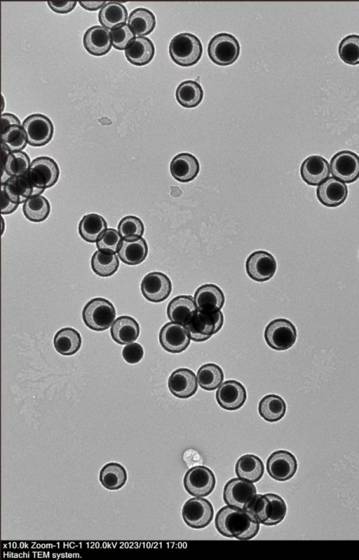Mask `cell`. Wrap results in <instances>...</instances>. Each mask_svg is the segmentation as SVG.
<instances>
[{"label": "cell", "mask_w": 359, "mask_h": 560, "mask_svg": "<svg viewBox=\"0 0 359 560\" xmlns=\"http://www.w3.org/2000/svg\"><path fill=\"white\" fill-rule=\"evenodd\" d=\"M200 170L197 158L187 152L175 156L170 164L172 176L180 182H189L194 180Z\"/></svg>", "instance_id": "obj_24"}, {"label": "cell", "mask_w": 359, "mask_h": 560, "mask_svg": "<svg viewBox=\"0 0 359 560\" xmlns=\"http://www.w3.org/2000/svg\"><path fill=\"white\" fill-rule=\"evenodd\" d=\"M104 217L97 213L84 215L79 224V233L88 243H96L100 235L107 228Z\"/></svg>", "instance_id": "obj_35"}, {"label": "cell", "mask_w": 359, "mask_h": 560, "mask_svg": "<svg viewBox=\"0 0 359 560\" xmlns=\"http://www.w3.org/2000/svg\"><path fill=\"white\" fill-rule=\"evenodd\" d=\"M1 148L3 172L8 177L25 175L31 164L29 156L22 151L10 152Z\"/></svg>", "instance_id": "obj_32"}, {"label": "cell", "mask_w": 359, "mask_h": 560, "mask_svg": "<svg viewBox=\"0 0 359 560\" xmlns=\"http://www.w3.org/2000/svg\"><path fill=\"white\" fill-rule=\"evenodd\" d=\"M338 53L345 63L359 64V35L353 34L343 38L338 46Z\"/></svg>", "instance_id": "obj_43"}, {"label": "cell", "mask_w": 359, "mask_h": 560, "mask_svg": "<svg viewBox=\"0 0 359 560\" xmlns=\"http://www.w3.org/2000/svg\"><path fill=\"white\" fill-rule=\"evenodd\" d=\"M218 404L224 409L235 411L240 409L247 399L244 385L238 381L228 380L222 383L215 394Z\"/></svg>", "instance_id": "obj_18"}, {"label": "cell", "mask_w": 359, "mask_h": 560, "mask_svg": "<svg viewBox=\"0 0 359 560\" xmlns=\"http://www.w3.org/2000/svg\"><path fill=\"white\" fill-rule=\"evenodd\" d=\"M156 21L154 14L148 8H137L128 18V25L137 36H144L153 32Z\"/></svg>", "instance_id": "obj_34"}, {"label": "cell", "mask_w": 359, "mask_h": 560, "mask_svg": "<svg viewBox=\"0 0 359 560\" xmlns=\"http://www.w3.org/2000/svg\"><path fill=\"white\" fill-rule=\"evenodd\" d=\"M1 189L13 202L19 205L44 191L34 187L25 175L10 177L1 183Z\"/></svg>", "instance_id": "obj_20"}, {"label": "cell", "mask_w": 359, "mask_h": 560, "mask_svg": "<svg viewBox=\"0 0 359 560\" xmlns=\"http://www.w3.org/2000/svg\"><path fill=\"white\" fill-rule=\"evenodd\" d=\"M143 296L149 301L159 303L167 299L172 292V282L167 275L154 271L147 273L140 285Z\"/></svg>", "instance_id": "obj_17"}, {"label": "cell", "mask_w": 359, "mask_h": 560, "mask_svg": "<svg viewBox=\"0 0 359 560\" xmlns=\"http://www.w3.org/2000/svg\"><path fill=\"white\" fill-rule=\"evenodd\" d=\"M79 4L84 9L90 11L101 9L106 4L105 1H79Z\"/></svg>", "instance_id": "obj_51"}, {"label": "cell", "mask_w": 359, "mask_h": 560, "mask_svg": "<svg viewBox=\"0 0 359 560\" xmlns=\"http://www.w3.org/2000/svg\"><path fill=\"white\" fill-rule=\"evenodd\" d=\"M125 56L128 61L136 66H143L154 58L155 47L151 40L146 36H135L126 46Z\"/></svg>", "instance_id": "obj_26"}, {"label": "cell", "mask_w": 359, "mask_h": 560, "mask_svg": "<svg viewBox=\"0 0 359 560\" xmlns=\"http://www.w3.org/2000/svg\"><path fill=\"white\" fill-rule=\"evenodd\" d=\"M175 97L178 103L182 107L193 108L202 101L203 90L199 83L193 80H186L178 85Z\"/></svg>", "instance_id": "obj_38"}, {"label": "cell", "mask_w": 359, "mask_h": 560, "mask_svg": "<svg viewBox=\"0 0 359 560\" xmlns=\"http://www.w3.org/2000/svg\"><path fill=\"white\" fill-rule=\"evenodd\" d=\"M25 175L34 187L45 191L57 183L60 176V169L56 161L52 158L39 156L31 162Z\"/></svg>", "instance_id": "obj_7"}, {"label": "cell", "mask_w": 359, "mask_h": 560, "mask_svg": "<svg viewBox=\"0 0 359 560\" xmlns=\"http://www.w3.org/2000/svg\"><path fill=\"white\" fill-rule=\"evenodd\" d=\"M93 271L100 277H109L114 275L118 268V255L101 250L95 251L91 257Z\"/></svg>", "instance_id": "obj_39"}, {"label": "cell", "mask_w": 359, "mask_h": 560, "mask_svg": "<svg viewBox=\"0 0 359 560\" xmlns=\"http://www.w3.org/2000/svg\"><path fill=\"white\" fill-rule=\"evenodd\" d=\"M277 264L273 256L264 250H257L251 253L245 262V269L248 276L257 282H265L275 274Z\"/></svg>", "instance_id": "obj_16"}, {"label": "cell", "mask_w": 359, "mask_h": 560, "mask_svg": "<svg viewBox=\"0 0 359 560\" xmlns=\"http://www.w3.org/2000/svg\"><path fill=\"white\" fill-rule=\"evenodd\" d=\"M264 339L272 349L285 350L294 344L297 329L291 321L285 318H277L271 321L266 327Z\"/></svg>", "instance_id": "obj_8"}, {"label": "cell", "mask_w": 359, "mask_h": 560, "mask_svg": "<svg viewBox=\"0 0 359 560\" xmlns=\"http://www.w3.org/2000/svg\"><path fill=\"white\" fill-rule=\"evenodd\" d=\"M257 495V489L252 482L241 478H232L224 485L223 499L232 507L245 510Z\"/></svg>", "instance_id": "obj_12"}, {"label": "cell", "mask_w": 359, "mask_h": 560, "mask_svg": "<svg viewBox=\"0 0 359 560\" xmlns=\"http://www.w3.org/2000/svg\"><path fill=\"white\" fill-rule=\"evenodd\" d=\"M182 516L189 527L195 529L204 528L213 519V506L208 499L201 497L191 498L183 505Z\"/></svg>", "instance_id": "obj_10"}, {"label": "cell", "mask_w": 359, "mask_h": 560, "mask_svg": "<svg viewBox=\"0 0 359 560\" xmlns=\"http://www.w3.org/2000/svg\"><path fill=\"white\" fill-rule=\"evenodd\" d=\"M333 177L345 183H352L359 178V156L349 150L336 153L330 161Z\"/></svg>", "instance_id": "obj_13"}, {"label": "cell", "mask_w": 359, "mask_h": 560, "mask_svg": "<svg viewBox=\"0 0 359 560\" xmlns=\"http://www.w3.org/2000/svg\"><path fill=\"white\" fill-rule=\"evenodd\" d=\"M1 146L10 152L24 149L27 143V137L22 125H14L1 132Z\"/></svg>", "instance_id": "obj_42"}, {"label": "cell", "mask_w": 359, "mask_h": 560, "mask_svg": "<svg viewBox=\"0 0 359 560\" xmlns=\"http://www.w3.org/2000/svg\"><path fill=\"white\" fill-rule=\"evenodd\" d=\"M158 339L162 348L171 353H180L184 351L191 342V338L184 325L171 321L161 327Z\"/></svg>", "instance_id": "obj_15"}, {"label": "cell", "mask_w": 359, "mask_h": 560, "mask_svg": "<svg viewBox=\"0 0 359 560\" xmlns=\"http://www.w3.org/2000/svg\"><path fill=\"white\" fill-rule=\"evenodd\" d=\"M194 299L198 310L208 313L220 310L225 302L223 291L215 284H204L198 287Z\"/></svg>", "instance_id": "obj_23"}, {"label": "cell", "mask_w": 359, "mask_h": 560, "mask_svg": "<svg viewBox=\"0 0 359 560\" xmlns=\"http://www.w3.org/2000/svg\"><path fill=\"white\" fill-rule=\"evenodd\" d=\"M330 174L328 161L323 156L312 155L307 157L300 167L303 181L310 186H318L327 179Z\"/></svg>", "instance_id": "obj_21"}, {"label": "cell", "mask_w": 359, "mask_h": 560, "mask_svg": "<svg viewBox=\"0 0 359 560\" xmlns=\"http://www.w3.org/2000/svg\"><path fill=\"white\" fill-rule=\"evenodd\" d=\"M116 314L115 307L111 301L102 297H96L84 306L82 319L89 329L102 332L113 324Z\"/></svg>", "instance_id": "obj_5"}, {"label": "cell", "mask_w": 359, "mask_h": 560, "mask_svg": "<svg viewBox=\"0 0 359 560\" xmlns=\"http://www.w3.org/2000/svg\"><path fill=\"white\" fill-rule=\"evenodd\" d=\"M198 310L194 299L191 295H179L168 304L167 315L171 322L185 325L190 315Z\"/></svg>", "instance_id": "obj_30"}, {"label": "cell", "mask_w": 359, "mask_h": 560, "mask_svg": "<svg viewBox=\"0 0 359 560\" xmlns=\"http://www.w3.org/2000/svg\"><path fill=\"white\" fill-rule=\"evenodd\" d=\"M286 403L279 395L269 394L263 397L259 402L258 411L261 417L271 423L282 419L286 413Z\"/></svg>", "instance_id": "obj_36"}, {"label": "cell", "mask_w": 359, "mask_h": 560, "mask_svg": "<svg viewBox=\"0 0 359 560\" xmlns=\"http://www.w3.org/2000/svg\"><path fill=\"white\" fill-rule=\"evenodd\" d=\"M224 324V315L221 310L215 313L194 312L184 325L191 339L203 342L217 333Z\"/></svg>", "instance_id": "obj_4"}, {"label": "cell", "mask_w": 359, "mask_h": 560, "mask_svg": "<svg viewBox=\"0 0 359 560\" xmlns=\"http://www.w3.org/2000/svg\"><path fill=\"white\" fill-rule=\"evenodd\" d=\"M111 43L117 50H125L128 43L135 37L128 24L124 23L109 30Z\"/></svg>", "instance_id": "obj_46"}, {"label": "cell", "mask_w": 359, "mask_h": 560, "mask_svg": "<svg viewBox=\"0 0 359 560\" xmlns=\"http://www.w3.org/2000/svg\"><path fill=\"white\" fill-rule=\"evenodd\" d=\"M1 223H2L1 234H3L4 231V218L3 217H1Z\"/></svg>", "instance_id": "obj_52"}, {"label": "cell", "mask_w": 359, "mask_h": 560, "mask_svg": "<svg viewBox=\"0 0 359 560\" xmlns=\"http://www.w3.org/2000/svg\"><path fill=\"white\" fill-rule=\"evenodd\" d=\"M118 231L122 239L134 240L143 235L144 226L139 217L128 215L120 220L118 224Z\"/></svg>", "instance_id": "obj_44"}, {"label": "cell", "mask_w": 359, "mask_h": 560, "mask_svg": "<svg viewBox=\"0 0 359 560\" xmlns=\"http://www.w3.org/2000/svg\"><path fill=\"white\" fill-rule=\"evenodd\" d=\"M198 385L194 372L188 368L177 369L171 373L168 381L170 392L180 399H187L195 395Z\"/></svg>", "instance_id": "obj_19"}, {"label": "cell", "mask_w": 359, "mask_h": 560, "mask_svg": "<svg viewBox=\"0 0 359 560\" xmlns=\"http://www.w3.org/2000/svg\"><path fill=\"white\" fill-rule=\"evenodd\" d=\"M49 8L57 13H68L76 6V1H48Z\"/></svg>", "instance_id": "obj_48"}, {"label": "cell", "mask_w": 359, "mask_h": 560, "mask_svg": "<svg viewBox=\"0 0 359 560\" xmlns=\"http://www.w3.org/2000/svg\"><path fill=\"white\" fill-rule=\"evenodd\" d=\"M27 143L32 146L47 144L53 135L54 127L51 120L41 114H33L25 118L22 123Z\"/></svg>", "instance_id": "obj_11"}, {"label": "cell", "mask_w": 359, "mask_h": 560, "mask_svg": "<svg viewBox=\"0 0 359 560\" xmlns=\"http://www.w3.org/2000/svg\"><path fill=\"white\" fill-rule=\"evenodd\" d=\"M183 484L189 495L205 497L213 491L216 485V477L209 467L205 465H196L186 472Z\"/></svg>", "instance_id": "obj_9"}, {"label": "cell", "mask_w": 359, "mask_h": 560, "mask_svg": "<svg viewBox=\"0 0 359 560\" xmlns=\"http://www.w3.org/2000/svg\"><path fill=\"white\" fill-rule=\"evenodd\" d=\"M215 526L222 535L241 540L252 539L260 528V524L252 514L228 505L218 510Z\"/></svg>", "instance_id": "obj_1"}, {"label": "cell", "mask_w": 359, "mask_h": 560, "mask_svg": "<svg viewBox=\"0 0 359 560\" xmlns=\"http://www.w3.org/2000/svg\"><path fill=\"white\" fill-rule=\"evenodd\" d=\"M348 196L347 186L335 177H330L316 189V196L321 204L328 207L341 205Z\"/></svg>", "instance_id": "obj_22"}, {"label": "cell", "mask_w": 359, "mask_h": 560, "mask_svg": "<svg viewBox=\"0 0 359 560\" xmlns=\"http://www.w3.org/2000/svg\"><path fill=\"white\" fill-rule=\"evenodd\" d=\"M128 474L123 465L117 462L106 463L100 470L99 480L104 488L110 491L121 489L126 483Z\"/></svg>", "instance_id": "obj_31"}, {"label": "cell", "mask_w": 359, "mask_h": 560, "mask_svg": "<svg viewBox=\"0 0 359 560\" xmlns=\"http://www.w3.org/2000/svg\"><path fill=\"white\" fill-rule=\"evenodd\" d=\"M1 132L4 131L6 128L14 125H22L19 118L14 114L11 113H3L1 117Z\"/></svg>", "instance_id": "obj_50"}, {"label": "cell", "mask_w": 359, "mask_h": 560, "mask_svg": "<svg viewBox=\"0 0 359 560\" xmlns=\"http://www.w3.org/2000/svg\"><path fill=\"white\" fill-rule=\"evenodd\" d=\"M245 510L265 526L280 524L287 513V505L282 497L273 493L257 494Z\"/></svg>", "instance_id": "obj_2"}, {"label": "cell", "mask_w": 359, "mask_h": 560, "mask_svg": "<svg viewBox=\"0 0 359 560\" xmlns=\"http://www.w3.org/2000/svg\"><path fill=\"white\" fill-rule=\"evenodd\" d=\"M143 355L144 349L138 343H128L122 350V356L129 364L139 362L142 359Z\"/></svg>", "instance_id": "obj_47"}, {"label": "cell", "mask_w": 359, "mask_h": 560, "mask_svg": "<svg viewBox=\"0 0 359 560\" xmlns=\"http://www.w3.org/2000/svg\"><path fill=\"white\" fill-rule=\"evenodd\" d=\"M203 53V46L198 36L189 32L175 36L169 44V54L172 61L182 67L196 64Z\"/></svg>", "instance_id": "obj_3"}, {"label": "cell", "mask_w": 359, "mask_h": 560, "mask_svg": "<svg viewBox=\"0 0 359 560\" xmlns=\"http://www.w3.org/2000/svg\"><path fill=\"white\" fill-rule=\"evenodd\" d=\"M224 380L222 368L215 363L203 364L197 371V381L199 386L208 391L219 388Z\"/></svg>", "instance_id": "obj_41"}, {"label": "cell", "mask_w": 359, "mask_h": 560, "mask_svg": "<svg viewBox=\"0 0 359 560\" xmlns=\"http://www.w3.org/2000/svg\"><path fill=\"white\" fill-rule=\"evenodd\" d=\"M297 466L296 457L286 450L275 451L266 460V471L269 475L279 482H285L294 477Z\"/></svg>", "instance_id": "obj_14"}, {"label": "cell", "mask_w": 359, "mask_h": 560, "mask_svg": "<svg viewBox=\"0 0 359 560\" xmlns=\"http://www.w3.org/2000/svg\"><path fill=\"white\" fill-rule=\"evenodd\" d=\"M122 238L118 231L114 228H107L96 241V247L99 250L116 254Z\"/></svg>", "instance_id": "obj_45"}, {"label": "cell", "mask_w": 359, "mask_h": 560, "mask_svg": "<svg viewBox=\"0 0 359 560\" xmlns=\"http://www.w3.org/2000/svg\"><path fill=\"white\" fill-rule=\"evenodd\" d=\"M235 472L238 478L255 483L259 482L264 473L262 459L255 454H245L236 461Z\"/></svg>", "instance_id": "obj_29"}, {"label": "cell", "mask_w": 359, "mask_h": 560, "mask_svg": "<svg viewBox=\"0 0 359 560\" xmlns=\"http://www.w3.org/2000/svg\"><path fill=\"white\" fill-rule=\"evenodd\" d=\"M83 46L90 54L102 56L111 49L112 43L110 32L102 25L89 27L83 37Z\"/></svg>", "instance_id": "obj_25"}, {"label": "cell", "mask_w": 359, "mask_h": 560, "mask_svg": "<svg viewBox=\"0 0 359 560\" xmlns=\"http://www.w3.org/2000/svg\"><path fill=\"white\" fill-rule=\"evenodd\" d=\"M140 332L139 323L129 315L118 317L110 329L112 339L120 345L133 343L137 340Z\"/></svg>", "instance_id": "obj_27"}, {"label": "cell", "mask_w": 359, "mask_h": 560, "mask_svg": "<svg viewBox=\"0 0 359 560\" xmlns=\"http://www.w3.org/2000/svg\"><path fill=\"white\" fill-rule=\"evenodd\" d=\"M117 254L124 264L130 266L138 265L147 257V241L142 237L134 240L122 239Z\"/></svg>", "instance_id": "obj_28"}, {"label": "cell", "mask_w": 359, "mask_h": 560, "mask_svg": "<svg viewBox=\"0 0 359 560\" xmlns=\"http://www.w3.org/2000/svg\"><path fill=\"white\" fill-rule=\"evenodd\" d=\"M19 204L13 202L1 189V212L2 214H9L13 213L18 207Z\"/></svg>", "instance_id": "obj_49"}, {"label": "cell", "mask_w": 359, "mask_h": 560, "mask_svg": "<svg viewBox=\"0 0 359 560\" xmlns=\"http://www.w3.org/2000/svg\"><path fill=\"white\" fill-rule=\"evenodd\" d=\"M128 18L126 6L116 1L106 2L98 13V20L101 25L110 29L126 23Z\"/></svg>", "instance_id": "obj_37"}, {"label": "cell", "mask_w": 359, "mask_h": 560, "mask_svg": "<svg viewBox=\"0 0 359 560\" xmlns=\"http://www.w3.org/2000/svg\"><path fill=\"white\" fill-rule=\"evenodd\" d=\"M22 212L29 221L41 222L48 217L50 205L46 197L41 195L34 196L23 203Z\"/></svg>", "instance_id": "obj_40"}, {"label": "cell", "mask_w": 359, "mask_h": 560, "mask_svg": "<svg viewBox=\"0 0 359 560\" xmlns=\"http://www.w3.org/2000/svg\"><path fill=\"white\" fill-rule=\"evenodd\" d=\"M208 54L214 63L220 66L229 65L239 56L240 43L237 39L229 33H218L210 40Z\"/></svg>", "instance_id": "obj_6"}, {"label": "cell", "mask_w": 359, "mask_h": 560, "mask_svg": "<svg viewBox=\"0 0 359 560\" xmlns=\"http://www.w3.org/2000/svg\"><path fill=\"white\" fill-rule=\"evenodd\" d=\"M80 333L74 328L64 327L58 330L53 338V345L57 353L69 356L77 353L81 346Z\"/></svg>", "instance_id": "obj_33"}]
</instances>
